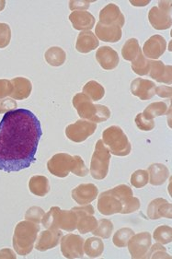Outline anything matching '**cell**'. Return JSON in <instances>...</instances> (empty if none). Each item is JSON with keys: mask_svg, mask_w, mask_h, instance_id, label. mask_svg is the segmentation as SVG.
Returning <instances> with one entry per match:
<instances>
[{"mask_svg": "<svg viewBox=\"0 0 172 259\" xmlns=\"http://www.w3.org/2000/svg\"><path fill=\"white\" fill-rule=\"evenodd\" d=\"M42 136L41 123L30 110L6 113L0 121V170L10 174L29 168Z\"/></svg>", "mask_w": 172, "mask_h": 259, "instance_id": "obj_1", "label": "cell"}, {"mask_svg": "<svg viewBox=\"0 0 172 259\" xmlns=\"http://www.w3.org/2000/svg\"><path fill=\"white\" fill-rule=\"evenodd\" d=\"M48 171L54 177L65 178L70 172L79 177H87L89 169L80 156H71L68 153H58L47 162Z\"/></svg>", "mask_w": 172, "mask_h": 259, "instance_id": "obj_2", "label": "cell"}, {"mask_svg": "<svg viewBox=\"0 0 172 259\" xmlns=\"http://www.w3.org/2000/svg\"><path fill=\"white\" fill-rule=\"evenodd\" d=\"M40 230L39 224L30 221L18 223L13 235V247L16 253L22 256H26L31 253Z\"/></svg>", "mask_w": 172, "mask_h": 259, "instance_id": "obj_3", "label": "cell"}, {"mask_svg": "<svg viewBox=\"0 0 172 259\" xmlns=\"http://www.w3.org/2000/svg\"><path fill=\"white\" fill-rule=\"evenodd\" d=\"M72 104L81 118L96 124L105 122L110 117V111L107 106L94 104L87 95L81 93L74 96Z\"/></svg>", "mask_w": 172, "mask_h": 259, "instance_id": "obj_4", "label": "cell"}, {"mask_svg": "<svg viewBox=\"0 0 172 259\" xmlns=\"http://www.w3.org/2000/svg\"><path fill=\"white\" fill-rule=\"evenodd\" d=\"M78 214L70 210H63L60 207H52L42 219V224L44 228L50 230H64L67 232H73L78 225Z\"/></svg>", "mask_w": 172, "mask_h": 259, "instance_id": "obj_5", "label": "cell"}, {"mask_svg": "<svg viewBox=\"0 0 172 259\" xmlns=\"http://www.w3.org/2000/svg\"><path fill=\"white\" fill-rule=\"evenodd\" d=\"M102 141L110 154L125 157L131 153L132 146L125 132L117 125H111L103 131Z\"/></svg>", "mask_w": 172, "mask_h": 259, "instance_id": "obj_6", "label": "cell"}, {"mask_svg": "<svg viewBox=\"0 0 172 259\" xmlns=\"http://www.w3.org/2000/svg\"><path fill=\"white\" fill-rule=\"evenodd\" d=\"M110 153L102 140L97 141L93 155L90 161L89 171L96 180H103L109 172Z\"/></svg>", "mask_w": 172, "mask_h": 259, "instance_id": "obj_7", "label": "cell"}, {"mask_svg": "<svg viewBox=\"0 0 172 259\" xmlns=\"http://www.w3.org/2000/svg\"><path fill=\"white\" fill-rule=\"evenodd\" d=\"M148 20L157 31L169 29L172 25L171 1H159L157 7H153L149 11Z\"/></svg>", "mask_w": 172, "mask_h": 259, "instance_id": "obj_8", "label": "cell"}, {"mask_svg": "<svg viewBox=\"0 0 172 259\" xmlns=\"http://www.w3.org/2000/svg\"><path fill=\"white\" fill-rule=\"evenodd\" d=\"M97 130V124L88 120H78L76 123L69 124L66 128V135L68 140L81 143L93 135Z\"/></svg>", "mask_w": 172, "mask_h": 259, "instance_id": "obj_9", "label": "cell"}, {"mask_svg": "<svg viewBox=\"0 0 172 259\" xmlns=\"http://www.w3.org/2000/svg\"><path fill=\"white\" fill-rule=\"evenodd\" d=\"M61 252L68 259L81 258L84 255V240L80 235L69 233L61 238Z\"/></svg>", "mask_w": 172, "mask_h": 259, "instance_id": "obj_10", "label": "cell"}, {"mask_svg": "<svg viewBox=\"0 0 172 259\" xmlns=\"http://www.w3.org/2000/svg\"><path fill=\"white\" fill-rule=\"evenodd\" d=\"M151 244L150 233L144 232L134 234L127 244L131 257L134 259L146 258Z\"/></svg>", "mask_w": 172, "mask_h": 259, "instance_id": "obj_11", "label": "cell"}, {"mask_svg": "<svg viewBox=\"0 0 172 259\" xmlns=\"http://www.w3.org/2000/svg\"><path fill=\"white\" fill-rule=\"evenodd\" d=\"M78 214V225L77 229L79 233H92L98 226V221L94 217V207L90 205H84L81 207H75L72 208Z\"/></svg>", "mask_w": 172, "mask_h": 259, "instance_id": "obj_12", "label": "cell"}, {"mask_svg": "<svg viewBox=\"0 0 172 259\" xmlns=\"http://www.w3.org/2000/svg\"><path fill=\"white\" fill-rule=\"evenodd\" d=\"M123 203L110 189L102 192L98 198V210L105 216H110L123 210Z\"/></svg>", "mask_w": 172, "mask_h": 259, "instance_id": "obj_13", "label": "cell"}, {"mask_svg": "<svg viewBox=\"0 0 172 259\" xmlns=\"http://www.w3.org/2000/svg\"><path fill=\"white\" fill-rule=\"evenodd\" d=\"M99 22L106 26L113 25L122 28L125 25V16L118 6L108 4L99 12Z\"/></svg>", "mask_w": 172, "mask_h": 259, "instance_id": "obj_14", "label": "cell"}, {"mask_svg": "<svg viewBox=\"0 0 172 259\" xmlns=\"http://www.w3.org/2000/svg\"><path fill=\"white\" fill-rule=\"evenodd\" d=\"M167 49V41L161 35H153L145 42L142 53L147 59H154L161 57Z\"/></svg>", "mask_w": 172, "mask_h": 259, "instance_id": "obj_15", "label": "cell"}, {"mask_svg": "<svg viewBox=\"0 0 172 259\" xmlns=\"http://www.w3.org/2000/svg\"><path fill=\"white\" fill-rule=\"evenodd\" d=\"M156 87V84L152 80L137 78L131 83L130 90L132 94L141 101H148L155 96Z\"/></svg>", "mask_w": 172, "mask_h": 259, "instance_id": "obj_16", "label": "cell"}, {"mask_svg": "<svg viewBox=\"0 0 172 259\" xmlns=\"http://www.w3.org/2000/svg\"><path fill=\"white\" fill-rule=\"evenodd\" d=\"M99 195V189L93 184H81L72 190V198L80 206L94 201Z\"/></svg>", "mask_w": 172, "mask_h": 259, "instance_id": "obj_17", "label": "cell"}, {"mask_svg": "<svg viewBox=\"0 0 172 259\" xmlns=\"http://www.w3.org/2000/svg\"><path fill=\"white\" fill-rule=\"evenodd\" d=\"M63 237V233L60 230H50L47 229L40 233L39 237L36 240L35 248L40 252H44L47 250L56 247L59 242Z\"/></svg>", "mask_w": 172, "mask_h": 259, "instance_id": "obj_18", "label": "cell"}, {"mask_svg": "<svg viewBox=\"0 0 172 259\" xmlns=\"http://www.w3.org/2000/svg\"><path fill=\"white\" fill-rule=\"evenodd\" d=\"M96 59L105 70H112L118 67L120 57L118 53L109 47H102L96 52Z\"/></svg>", "mask_w": 172, "mask_h": 259, "instance_id": "obj_19", "label": "cell"}, {"mask_svg": "<svg viewBox=\"0 0 172 259\" xmlns=\"http://www.w3.org/2000/svg\"><path fill=\"white\" fill-rule=\"evenodd\" d=\"M172 206L165 198H156L147 207V216L150 220L171 219Z\"/></svg>", "mask_w": 172, "mask_h": 259, "instance_id": "obj_20", "label": "cell"}, {"mask_svg": "<svg viewBox=\"0 0 172 259\" xmlns=\"http://www.w3.org/2000/svg\"><path fill=\"white\" fill-rule=\"evenodd\" d=\"M148 75L150 78L159 83H172V67L170 65H165L159 60H151L150 69Z\"/></svg>", "mask_w": 172, "mask_h": 259, "instance_id": "obj_21", "label": "cell"}, {"mask_svg": "<svg viewBox=\"0 0 172 259\" xmlns=\"http://www.w3.org/2000/svg\"><path fill=\"white\" fill-rule=\"evenodd\" d=\"M69 20L71 21L75 30L78 31H90L95 26V18L88 11H73L69 15Z\"/></svg>", "mask_w": 172, "mask_h": 259, "instance_id": "obj_22", "label": "cell"}, {"mask_svg": "<svg viewBox=\"0 0 172 259\" xmlns=\"http://www.w3.org/2000/svg\"><path fill=\"white\" fill-rule=\"evenodd\" d=\"M99 41L97 36L92 31H81L78 34L77 42H76V49L78 52L82 54H88L98 48Z\"/></svg>", "mask_w": 172, "mask_h": 259, "instance_id": "obj_23", "label": "cell"}, {"mask_svg": "<svg viewBox=\"0 0 172 259\" xmlns=\"http://www.w3.org/2000/svg\"><path fill=\"white\" fill-rule=\"evenodd\" d=\"M95 35L99 38L100 41L105 42H116L120 41L123 35L122 28L118 26H106L98 22L96 25Z\"/></svg>", "mask_w": 172, "mask_h": 259, "instance_id": "obj_24", "label": "cell"}, {"mask_svg": "<svg viewBox=\"0 0 172 259\" xmlns=\"http://www.w3.org/2000/svg\"><path fill=\"white\" fill-rule=\"evenodd\" d=\"M13 86V92L11 94L13 100H25L29 98L32 92V84L26 78L18 77L11 80Z\"/></svg>", "mask_w": 172, "mask_h": 259, "instance_id": "obj_25", "label": "cell"}, {"mask_svg": "<svg viewBox=\"0 0 172 259\" xmlns=\"http://www.w3.org/2000/svg\"><path fill=\"white\" fill-rule=\"evenodd\" d=\"M148 177L152 186H161L169 177L167 167L162 163H153L148 167Z\"/></svg>", "mask_w": 172, "mask_h": 259, "instance_id": "obj_26", "label": "cell"}, {"mask_svg": "<svg viewBox=\"0 0 172 259\" xmlns=\"http://www.w3.org/2000/svg\"><path fill=\"white\" fill-rule=\"evenodd\" d=\"M30 191L37 197H45L50 191V183L48 178L42 176H34L29 182Z\"/></svg>", "mask_w": 172, "mask_h": 259, "instance_id": "obj_27", "label": "cell"}, {"mask_svg": "<svg viewBox=\"0 0 172 259\" xmlns=\"http://www.w3.org/2000/svg\"><path fill=\"white\" fill-rule=\"evenodd\" d=\"M104 251V244L101 239L90 237L84 243V253L90 258L99 257Z\"/></svg>", "mask_w": 172, "mask_h": 259, "instance_id": "obj_28", "label": "cell"}, {"mask_svg": "<svg viewBox=\"0 0 172 259\" xmlns=\"http://www.w3.org/2000/svg\"><path fill=\"white\" fill-rule=\"evenodd\" d=\"M44 58L50 66L61 67L66 62L67 54L61 47H50L44 54Z\"/></svg>", "mask_w": 172, "mask_h": 259, "instance_id": "obj_29", "label": "cell"}, {"mask_svg": "<svg viewBox=\"0 0 172 259\" xmlns=\"http://www.w3.org/2000/svg\"><path fill=\"white\" fill-rule=\"evenodd\" d=\"M142 52L139 41L136 38H131L125 41L122 48V56L125 60L133 62Z\"/></svg>", "mask_w": 172, "mask_h": 259, "instance_id": "obj_30", "label": "cell"}, {"mask_svg": "<svg viewBox=\"0 0 172 259\" xmlns=\"http://www.w3.org/2000/svg\"><path fill=\"white\" fill-rule=\"evenodd\" d=\"M83 94L87 95L92 102H98L105 96V89L99 82L90 80L85 84Z\"/></svg>", "mask_w": 172, "mask_h": 259, "instance_id": "obj_31", "label": "cell"}, {"mask_svg": "<svg viewBox=\"0 0 172 259\" xmlns=\"http://www.w3.org/2000/svg\"><path fill=\"white\" fill-rule=\"evenodd\" d=\"M167 105L164 102H156L149 104L145 111L142 113L146 119L154 120L155 117L162 116L168 113L167 112Z\"/></svg>", "mask_w": 172, "mask_h": 259, "instance_id": "obj_32", "label": "cell"}, {"mask_svg": "<svg viewBox=\"0 0 172 259\" xmlns=\"http://www.w3.org/2000/svg\"><path fill=\"white\" fill-rule=\"evenodd\" d=\"M150 63L151 60L147 59L143 53L141 52L139 56L136 57V59L132 62L131 68L133 71L139 75V76H146L148 75L149 69H150Z\"/></svg>", "mask_w": 172, "mask_h": 259, "instance_id": "obj_33", "label": "cell"}, {"mask_svg": "<svg viewBox=\"0 0 172 259\" xmlns=\"http://www.w3.org/2000/svg\"><path fill=\"white\" fill-rule=\"evenodd\" d=\"M113 223L111 221L106 220V219H101L98 222V226L97 228L94 230L92 233L95 236H99L100 238L108 239L110 237L111 233H113Z\"/></svg>", "mask_w": 172, "mask_h": 259, "instance_id": "obj_34", "label": "cell"}, {"mask_svg": "<svg viewBox=\"0 0 172 259\" xmlns=\"http://www.w3.org/2000/svg\"><path fill=\"white\" fill-rule=\"evenodd\" d=\"M135 234V232L130 228H122L118 230L113 235L112 242L116 247L124 248L127 246L131 237Z\"/></svg>", "mask_w": 172, "mask_h": 259, "instance_id": "obj_35", "label": "cell"}, {"mask_svg": "<svg viewBox=\"0 0 172 259\" xmlns=\"http://www.w3.org/2000/svg\"><path fill=\"white\" fill-rule=\"evenodd\" d=\"M153 237L156 243L161 244H170L172 242V228L170 226L162 225L154 231Z\"/></svg>", "mask_w": 172, "mask_h": 259, "instance_id": "obj_36", "label": "cell"}, {"mask_svg": "<svg viewBox=\"0 0 172 259\" xmlns=\"http://www.w3.org/2000/svg\"><path fill=\"white\" fill-rule=\"evenodd\" d=\"M149 181L148 172L146 170H137L131 176V184L136 188L146 187Z\"/></svg>", "mask_w": 172, "mask_h": 259, "instance_id": "obj_37", "label": "cell"}, {"mask_svg": "<svg viewBox=\"0 0 172 259\" xmlns=\"http://www.w3.org/2000/svg\"><path fill=\"white\" fill-rule=\"evenodd\" d=\"M44 214L45 212L42 207H31L27 210L25 219H26V221H30L32 223L40 224V223H42V219L44 216Z\"/></svg>", "mask_w": 172, "mask_h": 259, "instance_id": "obj_38", "label": "cell"}, {"mask_svg": "<svg viewBox=\"0 0 172 259\" xmlns=\"http://www.w3.org/2000/svg\"><path fill=\"white\" fill-rule=\"evenodd\" d=\"M162 257L171 258V256L166 253V248L163 246V244L157 243L154 244L153 246L151 245L146 258H162Z\"/></svg>", "mask_w": 172, "mask_h": 259, "instance_id": "obj_39", "label": "cell"}, {"mask_svg": "<svg viewBox=\"0 0 172 259\" xmlns=\"http://www.w3.org/2000/svg\"><path fill=\"white\" fill-rule=\"evenodd\" d=\"M11 30L9 24L0 23V49H4L11 44Z\"/></svg>", "mask_w": 172, "mask_h": 259, "instance_id": "obj_40", "label": "cell"}, {"mask_svg": "<svg viewBox=\"0 0 172 259\" xmlns=\"http://www.w3.org/2000/svg\"><path fill=\"white\" fill-rule=\"evenodd\" d=\"M135 121L136 126L142 131H151L155 127L154 120L146 119L142 113L136 115Z\"/></svg>", "mask_w": 172, "mask_h": 259, "instance_id": "obj_41", "label": "cell"}, {"mask_svg": "<svg viewBox=\"0 0 172 259\" xmlns=\"http://www.w3.org/2000/svg\"><path fill=\"white\" fill-rule=\"evenodd\" d=\"M18 104L13 99H1L0 100V114H6L10 111L17 109Z\"/></svg>", "mask_w": 172, "mask_h": 259, "instance_id": "obj_42", "label": "cell"}, {"mask_svg": "<svg viewBox=\"0 0 172 259\" xmlns=\"http://www.w3.org/2000/svg\"><path fill=\"white\" fill-rule=\"evenodd\" d=\"M13 92V86L11 80L8 79H0V100L5 99L8 96H11Z\"/></svg>", "mask_w": 172, "mask_h": 259, "instance_id": "obj_43", "label": "cell"}, {"mask_svg": "<svg viewBox=\"0 0 172 259\" xmlns=\"http://www.w3.org/2000/svg\"><path fill=\"white\" fill-rule=\"evenodd\" d=\"M94 1H78V0H74L69 2V9L72 11H76V10H79L78 11H82V10H88L89 6L91 3H93Z\"/></svg>", "mask_w": 172, "mask_h": 259, "instance_id": "obj_44", "label": "cell"}, {"mask_svg": "<svg viewBox=\"0 0 172 259\" xmlns=\"http://www.w3.org/2000/svg\"><path fill=\"white\" fill-rule=\"evenodd\" d=\"M156 94L161 98L171 99V87L170 86H158V87H156Z\"/></svg>", "mask_w": 172, "mask_h": 259, "instance_id": "obj_45", "label": "cell"}, {"mask_svg": "<svg viewBox=\"0 0 172 259\" xmlns=\"http://www.w3.org/2000/svg\"><path fill=\"white\" fill-rule=\"evenodd\" d=\"M16 259L15 253L11 249L4 248L0 251V259Z\"/></svg>", "mask_w": 172, "mask_h": 259, "instance_id": "obj_46", "label": "cell"}, {"mask_svg": "<svg viewBox=\"0 0 172 259\" xmlns=\"http://www.w3.org/2000/svg\"><path fill=\"white\" fill-rule=\"evenodd\" d=\"M131 4L133 6H136V7H145V6L147 5V4H149L150 3V1L149 0H147V1H144V2H142V1H130Z\"/></svg>", "mask_w": 172, "mask_h": 259, "instance_id": "obj_47", "label": "cell"}, {"mask_svg": "<svg viewBox=\"0 0 172 259\" xmlns=\"http://www.w3.org/2000/svg\"><path fill=\"white\" fill-rule=\"evenodd\" d=\"M6 1L5 0H0V11H3L5 9Z\"/></svg>", "mask_w": 172, "mask_h": 259, "instance_id": "obj_48", "label": "cell"}]
</instances>
